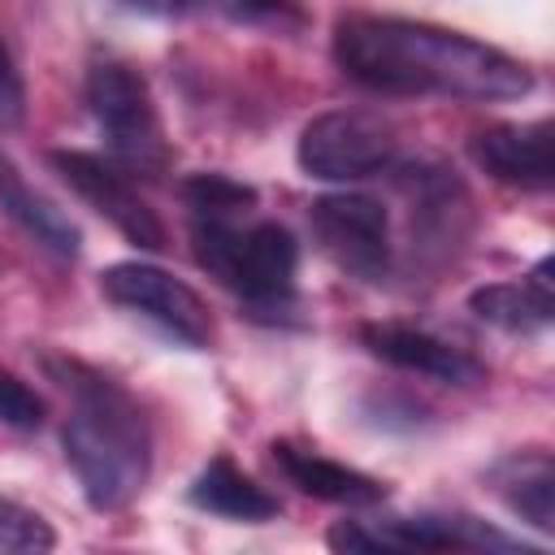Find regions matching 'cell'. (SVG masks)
I'll list each match as a JSON object with an SVG mask.
<instances>
[{"label": "cell", "mask_w": 555, "mask_h": 555, "mask_svg": "<svg viewBox=\"0 0 555 555\" xmlns=\"http://www.w3.org/2000/svg\"><path fill=\"white\" fill-rule=\"evenodd\" d=\"M334 65L351 82L382 95L503 104L533 91V74L516 56L473 35L412 17H377V13L343 17L334 26Z\"/></svg>", "instance_id": "6da1fadb"}, {"label": "cell", "mask_w": 555, "mask_h": 555, "mask_svg": "<svg viewBox=\"0 0 555 555\" xmlns=\"http://www.w3.org/2000/svg\"><path fill=\"white\" fill-rule=\"evenodd\" d=\"M43 369L69 395L61 447L87 507L95 512L130 507L152 477V429L143 408L108 373L82 360L43 356Z\"/></svg>", "instance_id": "7a4b0ae2"}, {"label": "cell", "mask_w": 555, "mask_h": 555, "mask_svg": "<svg viewBox=\"0 0 555 555\" xmlns=\"http://www.w3.org/2000/svg\"><path fill=\"white\" fill-rule=\"evenodd\" d=\"M195 264L208 269L243 304L273 312L295 299L299 243L278 221L247 217H191Z\"/></svg>", "instance_id": "3957f363"}, {"label": "cell", "mask_w": 555, "mask_h": 555, "mask_svg": "<svg viewBox=\"0 0 555 555\" xmlns=\"http://www.w3.org/2000/svg\"><path fill=\"white\" fill-rule=\"evenodd\" d=\"M87 113L130 178H160L169 169V139L147 78L126 61H95L82 82Z\"/></svg>", "instance_id": "277c9868"}, {"label": "cell", "mask_w": 555, "mask_h": 555, "mask_svg": "<svg viewBox=\"0 0 555 555\" xmlns=\"http://www.w3.org/2000/svg\"><path fill=\"white\" fill-rule=\"evenodd\" d=\"M295 160L317 182H364L377 173H390L399 165V139L395 130L360 108H330L317 113L295 143Z\"/></svg>", "instance_id": "5b68a950"}, {"label": "cell", "mask_w": 555, "mask_h": 555, "mask_svg": "<svg viewBox=\"0 0 555 555\" xmlns=\"http://www.w3.org/2000/svg\"><path fill=\"white\" fill-rule=\"evenodd\" d=\"M334 551H529L520 538L468 512H421L390 520H343L325 538Z\"/></svg>", "instance_id": "8992f818"}, {"label": "cell", "mask_w": 555, "mask_h": 555, "mask_svg": "<svg viewBox=\"0 0 555 555\" xmlns=\"http://www.w3.org/2000/svg\"><path fill=\"white\" fill-rule=\"evenodd\" d=\"M100 291L104 299H113L117 308L143 317L147 325H156L165 338L199 351L212 343V317L208 304L199 299L195 286H186L182 278H173L169 269L152 264V260H117L100 273Z\"/></svg>", "instance_id": "52a82bcc"}, {"label": "cell", "mask_w": 555, "mask_h": 555, "mask_svg": "<svg viewBox=\"0 0 555 555\" xmlns=\"http://www.w3.org/2000/svg\"><path fill=\"white\" fill-rule=\"evenodd\" d=\"M308 225L317 247L351 278L377 282L390 273V212L360 191H330L312 199Z\"/></svg>", "instance_id": "ba28073f"}, {"label": "cell", "mask_w": 555, "mask_h": 555, "mask_svg": "<svg viewBox=\"0 0 555 555\" xmlns=\"http://www.w3.org/2000/svg\"><path fill=\"white\" fill-rule=\"evenodd\" d=\"M48 160H52V169L61 173V182H65L78 199H87L121 238H130V243L143 247V251H160V247H165V225H160V217L152 212V204H147V199L139 195V186H134V178H130L117 160L95 156V152H78V147H61V152H52Z\"/></svg>", "instance_id": "9c48e42d"}, {"label": "cell", "mask_w": 555, "mask_h": 555, "mask_svg": "<svg viewBox=\"0 0 555 555\" xmlns=\"http://www.w3.org/2000/svg\"><path fill=\"white\" fill-rule=\"evenodd\" d=\"M468 156L503 186L546 191L555 182V130L551 121H499L468 139Z\"/></svg>", "instance_id": "30bf717a"}, {"label": "cell", "mask_w": 555, "mask_h": 555, "mask_svg": "<svg viewBox=\"0 0 555 555\" xmlns=\"http://www.w3.org/2000/svg\"><path fill=\"white\" fill-rule=\"evenodd\" d=\"M360 343L369 347V356H377L390 369L403 373H421L447 386H477L486 382V364L477 356H468L464 347L421 330V325H399V321H369L360 330Z\"/></svg>", "instance_id": "8fae6325"}, {"label": "cell", "mask_w": 555, "mask_h": 555, "mask_svg": "<svg viewBox=\"0 0 555 555\" xmlns=\"http://www.w3.org/2000/svg\"><path fill=\"white\" fill-rule=\"evenodd\" d=\"M551 256H542L516 282H490L468 295V312L503 334H538L555 321V278Z\"/></svg>", "instance_id": "7c38bea8"}, {"label": "cell", "mask_w": 555, "mask_h": 555, "mask_svg": "<svg viewBox=\"0 0 555 555\" xmlns=\"http://www.w3.org/2000/svg\"><path fill=\"white\" fill-rule=\"evenodd\" d=\"M269 455H273L278 473L308 499L338 503V507H377L386 499V481H377L360 468H347L321 451H308L295 442H273Z\"/></svg>", "instance_id": "4fadbf2b"}, {"label": "cell", "mask_w": 555, "mask_h": 555, "mask_svg": "<svg viewBox=\"0 0 555 555\" xmlns=\"http://www.w3.org/2000/svg\"><path fill=\"white\" fill-rule=\"evenodd\" d=\"M486 486L512 516H520L538 533H555V464L546 451L529 447L494 460L486 468Z\"/></svg>", "instance_id": "5bb4252c"}, {"label": "cell", "mask_w": 555, "mask_h": 555, "mask_svg": "<svg viewBox=\"0 0 555 555\" xmlns=\"http://www.w3.org/2000/svg\"><path fill=\"white\" fill-rule=\"evenodd\" d=\"M186 503L199 507V512H208V516L238 520V525H260V520H273V516H278V499H273L256 477H247L230 455L208 460V464L191 477Z\"/></svg>", "instance_id": "9a60e30c"}, {"label": "cell", "mask_w": 555, "mask_h": 555, "mask_svg": "<svg viewBox=\"0 0 555 555\" xmlns=\"http://www.w3.org/2000/svg\"><path fill=\"white\" fill-rule=\"evenodd\" d=\"M0 212L9 221H17V230H26L48 256H56V260L78 256V225L52 199H43L35 186H26V178L4 160V152H0Z\"/></svg>", "instance_id": "2e32d148"}, {"label": "cell", "mask_w": 555, "mask_h": 555, "mask_svg": "<svg viewBox=\"0 0 555 555\" xmlns=\"http://www.w3.org/2000/svg\"><path fill=\"white\" fill-rule=\"evenodd\" d=\"M182 204L191 217H247L256 208V191L230 173H195L182 182Z\"/></svg>", "instance_id": "e0dca14e"}, {"label": "cell", "mask_w": 555, "mask_h": 555, "mask_svg": "<svg viewBox=\"0 0 555 555\" xmlns=\"http://www.w3.org/2000/svg\"><path fill=\"white\" fill-rule=\"evenodd\" d=\"M52 546H56L52 525L35 507L0 494V555H43Z\"/></svg>", "instance_id": "ac0fdd59"}, {"label": "cell", "mask_w": 555, "mask_h": 555, "mask_svg": "<svg viewBox=\"0 0 555 555\" xmlns=\"http://www.w3.org/2000/svg\"><path fill=\"white\" fill-rule=\"evenodd\" d=\"M43 416H48L43 399H39L13 369L0 364V425H9V429H17V434H35V429L43 425Z\"/></svg>", "instance_id": "d6986e66"}, {"label": "cell", "mask_w": 555, "mask_h": 555, "mask_svg": "<svg viewBox=\"0 0 555 555\" xmlns=\"http://www.w3.org/2000/svg\"><path fill=\"white\" fill-rule=\"evenodd\" d=\"M22 108H26V87H22V74H17V61L0 35V117L4 121H22Z\"/></svg>", "instance_id": "ffe728a7"}, {"label": "cell", "mask_w": 555, "mask_h": 555, "mask_svg": "<svg viewBox=\"0 0 555 555\" xmlns=\"http://www.w3.org/2000/svg\"><path fill=\"white\" fill-rule=\"evenodd\" d=\"M117 4H126V9H134V13H143V17H186V13H195L204 0H117Z\"/></svg>", "instance_id": "44dd1931"}, {"label": "cell", "mask_w": 555, "mask_h": 555, "mask_svg": "<svg viewBox=\"0 0 555 555\" xmlns=\"http://www.w3.org/2000/svg\"><path fill=\"white\" fill-rule=\"evenodd\" d=\"M230 17L243 22H264V17H282V0H217Z\"/></svg>", "instance_id": "7402d4cb"}]
</instances>
